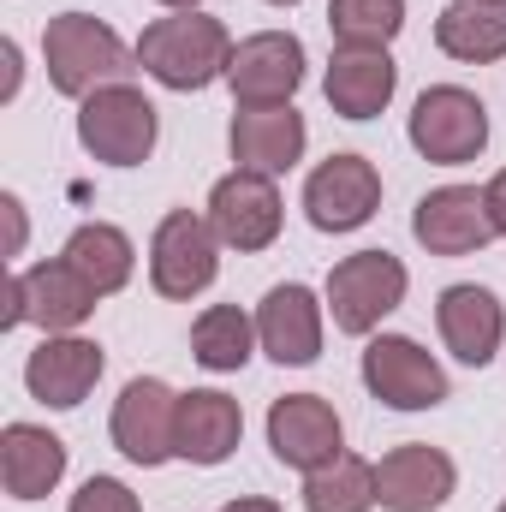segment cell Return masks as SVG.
Returning a JSON list of instances; mask_svg holds the SVG:
<instances>
[{"mask_svg":"<svg viewBox=\"0 0 506 512\" xmlns=\"http://www.w3.org/2000/svg\"><path fill=\"white\" fill-rule=\"evenodd\" d=\"M0 66H6V84H0V102H12V96H18V84H24V60H18V42H12V36L0 42Z\"/></svg>","mask_w":506,"mask_h":512,"instance_id":"obj_30","label":"cell"},{"mask_svg":"<svg viewBox=\"0 0 506 512\" xmlns=\"http://www.w3.org/2000/svg\"><path fill=\"white\" fill-rule=\"evenodd\" d=\"M227 149H233L239 167L280 179V173H292V167L304 161L310 126H304V114H298L292 102H286V108H239L233 126H227Z\"/></svg>","mask_w":506,"mask_h":512,"instance_id":"obj_19","label":"cell"},{"mask_svg":"<svg viewBox=\"0 0 506 512\" xmlns=\"http://www.w3.org/2000/svg\"><path fill=\"white\" fill-rule=\"evenodd\" d=\"M280 221H286V203H280V185L268 173L251 167H233L227 179H215L209 191V227L227 251L256 256L280 239Z\"/></svg>","mask_w":506,"mask_h":512,"instance_id":"obj_11","label":"cell"},{"mask_svg":"<svg viewBox=\"0 0 506 512\" xmlns=\"http://www.w3.org/2000/svg\"><path fill=\"white\" fill-rule=\"evenodd\" d=\"M215 274H221V239H215L209 215L167 209L149 239V286L173 304H191L215 286Z\"/></svg>","mask_w":506,"mask_h":512,"instance_id":"obj_7","label":"cell"},{"mask_svg":"<svg viewBox=\"0 0 506 512\" xmlns=\"http://www.w3.org/2000/svg\"><path fill=\"white\" fill-rule=\"evenodd\" d=\"M0 215H6V256H24V239H30V221H24V203L12 191H0Z\"/></svg>","mask_w":506,"mask_h":512,"instance_id":"obj_29","label":"cell"},{"mask_svg":"<svg viewBox=\"0 0 506 512\" xmlns=\"http://www.w3.org/2000/svg\"><path fill=\"white\" fill-rule=\"evenodd\" d=\"M96 286L66 262H36V268H18L6 280V310H0V328H42V334H78L90 316H96Z\"/></svg>","mask_w":506,"mask_h":512,"instance_id":"obj_5","label":"cell"},{"mask_svg":"<svg viewBox=\"0 0 506 512\" xmlns=\"http://www.w3.org/2000/svg\"><path fill=\"white\" fill-rule=\"evenodd\" d=\"M435 48L459 66L506 60V6L495 0H447L435 18Z\"/></svg>","mask_w":506,"mask_h":512,"instance_id":"obj_23","label":"cell"},{"mask_svg":"<svg viewBox=\"0 0 506 512\" xmlns=\"http://www.w3.org/2000/svg\"><path fill=\"white\" fill-rule=\"evenodd\" d=\"M459 489V465L429 447V441H405L376 459V507L381 512H441Z\"/></svg>","mask_w":506,"mask_h":512,"instance_id":"obj_16","label":"cell"},{"mask_svg":"<svg viewBox=\"0 0 506 512\" xmlns=\"http://www.w3.org/2000/svg\"><path fill=\"white\" fill-rule=\"evenodd\" d=\"M393 90H399V66H393L387 48H334L328 72H322L328 108H334L340 120H358V126L376 120V114H387Z\"/></svg>","mask_w":506,"mask_h":512,"instance_id":"obj_20","label":"cell"},{"mask_svg":"<svg viewBox=\"0 0 506 512\" xmlns=\"http://www.w3.org/2000/svg\"><path fill=\"white\" fill-rule=\"evenodd\" d=\"M233 48H239V42L227 36L221 18H209V12H167V18L143 24V36H137V66H143L161 90L197 96V90H209L215 78H227Z\"/></svg>","mask_w":506,"mask_h":512,"instance_id":"obj_1","label":"cell"},{"mask_svg":"<svg viewBox=\"0 0 506 512\" xmlns=\"http://www.w3.org/2000/svg\"><path fill=\"white\" fill-rule=\"evenodd\" d=\"M131 60H137V48H126L120 30L102 24L96 12H60V18H48V30H42L48 84H54L60 96H72V102H84V96H96V90H108V84H126Z\"/></svg>","mask_w":506,"mask_h":512,"instance_id":"obj_2","label":"cell"},{"mask_svg":"<svg viewBox=\"0 0 506 512\" xmlns=\"http://www.w3.org/2000/svg\"><path fill=\"white\" fill-rule=\"evenodd\" d=\"M322 322H328V304L304 280H280L256 304V346L280 370H304L322 358Z\"/></svg>","mask_w":506,"mask_h":512,"instance_id":"obj_15","label":"cell"},{"mask_svg":"<svg viewBox=\"0 0 506 512\" xmlns=\"http://www.w3.org/2000/svg\"><path fill=\"white\" fill-rule=\"evenodd\" d=\"M60 256H66L102 298L120 292V286H131V268H137V245H131L114 221H84V227H72V239H66Z\"/></svg>","mask_w":506,"mask_h":512,"instance_id":"obj_24","label":"cell"},{"mask_svg":"<svg viewBox=\"0 0 506 512\" xmlns=\"http://www.w3.org/2000/svg\"><path fill=\"white\" fill-rule=\"evenodd\" d=\"M495 6H506V0H495Z\"/></svg>","mask_w":506,"mask_h":512,"instance_id":"obj_35","label":"cell"},{"mask_svg":"<svg viewBox=\"0 0 506 512\" xmlns=\"http://www.w3.org/2000/svg\"><path fill=\"white\" fill-rule=\"evenodd\" d=\"M381 209V173L370 155H328L304 179V215L316 233H358Z\"/></svg>","mask_w":506,"mask_h":512,"instance_id":"obj_10","label":"cell"},{"mask_svg":"<svg viewBox=\"0 0 506 512\" xmlns=\"http://www.w3.org/2000/svg\"><path fill=\"white\" fill-rule=\"evenodd\" d=\"M358 376L370 387V399H381L387 411H435L453 393L447 370L435 364V352H423L411 334H376L364 346Z\"/></svg>","mask_w":506,"mask_h":512,"instance_id":"obj_8","label":"cell"},{"mask_svg":"<svg viewBox=\"0 0 506 512\" xmlns=\"http://www.w3.org/2000/svg\"><path fill=\"white\" fill-rule=\"evenodd\" d=\"M155 137H161V114L137 84H108L78 102V143L102 167H143L155 155Z\"/></svg>","mask_w":506,"mask_h":512,"instance_id":"obj_4","label":"cell"},{"mask_svg":"<svg viewBox=\"0 0 506 512\" xmlns=\"http://www.w3.org/2000/svg\"><path fill=\"white\" fill-rule=\"evenodd\" d=\"M256 352V322L239 304H209L197 322H191V358L215 376H233L245 370Z\"/></svg>","mask_w":506,"mask_h":512,"instance_id":"obj_25","label":"cell"},{"mask_svg":"<svg viewBox=\"0 0 506 512\" xmlns=\"http://www.w3.org/2000/svg\"><path fill=\"white\" fill-rule=\"evenodd\" d=\"M405 292H411V274H405V262L393 251H352L334 262L322 304H328V316H334L340 334L370 340L381 322L405 304Z\"/></svg>","mask_w":506,"mask_h":512,"instance_id":"obj_3","label":"cell"},{"mask_svg":"<svg viewBox=\"0 0 506 512\" xmlns=\"http://www.w3.org/2000/svg\"><path fill=\"white\" fill-rule=\"evenodd\" d=\"M227 90L239 108H286L304 90V42L292 30H256L233 48Z\"/></svg>","mask_w":506,"mask_h":512,"instance_id":"obj_13","label":"cell"},{"mask_svg":"<svg viewBox=\"0 0 506 512\" xmlns=\"http://www.w3.org/2000/svg\"><path fill=\"white\" fill-rule=\"evenodd\" d=\"M108 435H114V447L126 453L131 465H143V471L179 459V393L161 376H131L120 387V399H114Z\"/></svg>","mask_w":506,"mask_h":512,"instance_id":"obj_9","label":"cell"},{"mask_svg":"<svg viewBox=\"0 0 506 512\" xmlns=\"http://www.w3.org/2000/svg\"><path fill=\"white\" fill-rule=\"evenodd\" d=\"M66 512H143V501L131 495L120 477H90V483H78V495L66 501Z\"/></svg>","mask_w":506,"mask_h":512,"instance_id":"obj_28","label":"cell"},{"mask_svg":"<svg viewBox=\"0 0 506 512\" xmlns=\"http://www.w3.org/2000/svg\"><path fill=\"white\" fill-rule=\"evenodd\" d=\"M405 137L423 161L435 167H465L489 149V108L483 96H471L465 84H429L417 102H411V120Z\"/></svg>","mask_w":506,"mask_h":512,"instance_id":"obj_6","label":"cell"},{"mask_svg":"<svg viewBox=\"0 0 506 512\" xmlns=\"http://www.w3.org/2000/svg\"><path fill=\"white\" fill-rule=\"evenodd\" d=\"M501 512H506V501H501Z\"/></svg>","mask_w":506,"mask_h":512,"instance_id":"obj_36","label":"cell"},{"mask_svg":"<svg viewBox=\"0 0 506 512\" xmlns=\"http://www.w3.org/2000/svg\"><path fill=\"white\" fill-rule=\"evenodd\" d=\"M239 441H245V411L233 393H221V387L179 393V459L185 465L215 471L239 453Z\"/></svg>","mask_w":506,"mask_h":512,"instance_id":"obj_21","label":"cell"},{"mask_svg":"<svg viewBox=\"0 0 506 512\" xmlns=\"http://www.w3.org/2000/svg\"><path fill=\"white\" fill-rule=\"evenodd\" d=\"M334 48H387L405 30V0H328Z\"/></svg>","mask_w":506,"mask_h":512,"instance_id":"obj_27","label":"cell"},{"mask_svg":"<svg viewBox=\"0 0 506 512\" xmlns=\"http://www.w3.org/2000/svg\"><path fill=\"white\" fill-rule=\"evenodd\" d=\"M411 239L429 256H477L501 239L495 215H489V197L477 185H441L429 197H417L411 209Z\"/></svg>","mask_w":506,"mask_h":512,"instance_id":"obj_14","label":"cell"},{"mask_svg":"<svg viewBox=\"0 0 506 512\" xmlns=\"http://www.w3.org/2000/svg\"><path fill=\"white\" fill-rule=\"evenodd\" d=\"M304 512H376V465L340 453L334 465L304 477Z\"/></svg>","mask_w":506,"mask_h":512,"instance_id":"obj_26","label":"cell"},{"mask_svg":"<svg viewBox=\"0 0 506 512\" xmlns=\"http://www.w3.org/2000/svg\"><path fill=\"white\" fill-rule=\"evenodd\" d=\"M221 512H280V501H268V495H233Z\"/></svg>","mask_w":506,"mask_h":512,"instance_id":"obj_32","label":"cell"},{"mask_svg":"<svg viewBox=\"0 0 506 512\" xmlns=\"http://www.w3.org/2000/svg\"><path fill=\"white\" fill-rule=\"evenodd\" d=\"M102 370H108V358H102L96 340H84V334H42V346L24 358V387L48 411H78L96 393Z\"/></svg>","mask_w":506,"mask_h":512,"instance_id":"obj_17","label":"cell"},{"mask_svg":"<svg viewBox=\"0 0 506 512\" xmlns=\"http://www.w3.org/2000/svg\"><path fill=\"white\" fill-rule=\"evenodd\" d=\"M155 6H167V12H197L203 0H155Z\"/></svg>","mask_w":506,"mask_h":512,"instance_id":"obj_33","label":"cell"},{"mask_svg":"<svg viewBox=\"0 0 506 512\" xmlns=\"http://www.w3.org/2000/svg\"><path fill=\"white\" fill-rule=\"evenodd\" d=\"M435 328H441V346L465 364V370H489L495 352L506 340V304L477 286V280H459L435 298Z\"/></svg>","mask_w":506,"mask_h":512,"instance_id":"obj_18","label":"cell"},{"mask_svg":"<svg viewBox=\"0 0 506 512\" xmlns=\"http://www.w3.org/2000/svg\"><path fill=\"white\" fill-rule=\"evenodd\" d=\"M268 6H298V0H268Z\"/></svg>","mask_w":506,"mask_h":512,"instance_id":"obj_34","label":"cell"},{"mask_svg":"<svg viewBox=\"0 0 506 512\" xmlns=\"http://www.w3.org/2000/svg\"><path fill=\"white\" fill-rule=\"evenodd\" d=\"M66 441L42 423H6L0 429V483L12 501H42L66 477Z\"/></svg>","mask_w":506,"mask_h":512,"instance_id":"obj_22","label":"cell"},{"mask_svg":"<svg viewBox=\"0 0 506 512\" xmlns=\"http://www.w3.org/2000/svg\"><path fill=\"white\" fill-rule=\"evenodd\" d=\"M268 447L286 471H322L346 453V423L322 393H286L268 405Z\"/></svg>","mask_w":506,"mask_h":512,"instance_id":"obj_12","label":"cell"},{"mask_svg":"<svg viewBox=\"0 0 506 512\" xmlns=\"http://www.w3.org/2000/svg\"><path fill=\"white\" fill-rule=\"evenodd\" d=\"M483 197H489V215H495V227H501V239H506V167L483 185Z\"/></svg>","mask_w":506,"mask_h":512,"instance_id":"obj_31","label":"cell"}]
</instances>
